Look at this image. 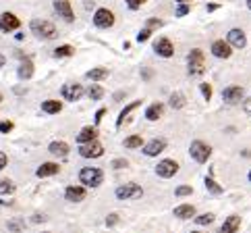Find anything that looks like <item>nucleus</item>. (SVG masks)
Returning <instances> with one entry per match:
<instances>
[{"label":"nucleus","instance_id":"1","mask_svg":"<svg viewBox=\"0 0 251 233\" xmlns=\"http://www.w3.org/2000/svg\"><path fill=\"white\" fill-rule=\"evenodd\" d=\"M29 29L38 40H54L58 35L56 25L52 21H48V19H31Z\"/></svg>","mask_w":251,"mask_h":233},{"label":"nucleus","instance_id":"2","mask_svg":"<svg viewBox=\"0 0 251 233\" xmlns=\"http://www.w3.org/2000/svg\"><path fill=\"white\" fill-rule=\"evenodd\" d=\"M187 73L191 77H201L205 73V55L201 48H191L187 55Z\"/></svg>","mask_w":251,"mask_h":233},{"label":"nucleus","instance_id":"3","mask_svg":"<svg viewBox=\"0 0 251 233\" xmlns=\"http://www.w3.org/2000/svg\"><path fill=\"white\" fill-rule=\"evenodd\" d=\"M79 181L85 187H100L104 181V171L98 167H83L79 171Z\"/></svg>","mask_w":251,"mask_h":233},{"label":"nucleus","instance_id":"4","mask_svg":"<svg viewBox=\"0 0 251 233\" xmlns=\"http://www.w3.org/2000/svg\"><path fill=\"white\" fill-rule=\"evenodd\" d=\"M189 154H191V158L195 160V163L205 165L212 156V146L205 144V142H201V140H193L191 146H189Z\"/></svg>","mask_w":251,"mask_h":233},{"label":"nucleus","instance_id":"5","mask_svg":"<svg viewBox=\"0 0 251 233\" xmlns=\"http://www.w3.org/2000/svg\"><path fill=\"white\" fill-rule=\"evenodd\" d=\"M114 196L119 200H135V198H141L143 196V187L137 185V183H125V185L116 187Z\"/></svg>","mask_w":251,"mask_h":233},{"label":"nucleus","instance_id":"6","mask_svg":"<svg viewBox=\"0 0 251 233\" xmlns=\"http://www.w3.org/2000/svg\"><path fill=\"white\" fill-rule=\"evenodd\" d=\"M94 25L98 29H110L112 25H114V13L110 11V8H96V13H94Z\"/></svg>","mask_w":251,"mask_h":233},{"label":"nucleus","instance_id":"7","mask_svg":"<svg viewBox=\"0 0 251 233\" xmlns=\"http://www.w3.org/2000/svg\"><path fill=\"white\" fill-rule=\"evenodd\" d=\"M104 154V146L98 140H92L87 144H79V156L81 158H100Z\"/></svg>","mask_w":251,"mask_h":233},{"label":"nucleus","instance_id":"8","mask_svg":"<svg viewBox=\"0 0 251 233\" xmlns=\"http://www.w3.org/2000/svg\"><path fill=\"white\" fill-rule=\"evenodd\" d=\"M54 11L65 23H73L75 21V11L71 0H54Z\"/></svg>","mask_w":251,"mask_h":233},{"label":"nucleus","instance_id":"9","mask_svg":"<svg viewBox=\"0 0 251 233\" xmlns=\"http://www.w3.org/2000/svg\"><path fill=\"white\" fill-rule=\"evenodd\" d=\"M178 173V163L173 158H164V160H160L158 167H156V175L158 177H162V179H170V177H175Z\"/></svg>","mask_w":251,"mask_h":233},{"label":"nucleus","instance_id":"10","mask_svg":"<svg viewBox=\"0 0 251 233\" xmlns=\"http://www.w3.org/2000/svg\"><path fill=\"white\" fill-rule=\"evenodd\" d=\"M226 42L230 44V48H237V50H243L247 46V35L243 29H239V28H232L228 29L226 33Z\"/></svg>","mask_w":251,"mask_h":233},{"label":"nucleus","instance_id":"11","mask_svg":"<svg viewBox=\"0 0 251 233\" xmlns=\"http://www.w3.org/2000/svg\"><path fill=\"white\" fill-rule=\"evenodd\" d=\"M60 94H62V98H65V100H69V102H77L79 98L85 94V89H83L81 84H65V86L60 87Z\"/></svg>","mask_w":251,"mask_h":233},{"label":"nucleus","instance_id":"12","mask_svg":"<svg viewBox=\"0 0 251 233\" xmlns=\"http://www.w3.org/2000/svg\"><path fill=\"white\" fill-rule=\"evenodd\" d=\"M243 96H245V92H243V87L241 86H228V87H224L222 89V100L226 102V104H239L241 100H243Z\"/></svg>","mask_w":251,"mask_h":233},{"label":"nucleus","instance_id":"13","mask_svg":"<svg viewBox=\"0 0 251 233\" xmlns=\"http://www.w3.org/2000/svg\"><path fill=\"white\" fill-rule=\"evenodd\" d=\"M210 52L216 58H222V60H226V58L232 57V48H230V44L226 40H214L212 46H210Z\"/></svg>","mask_w":251,"mask_h":233},{"label":"nucleus","instance_id":"14","mask_svg":"<svg viewBox=\"0 0 251 233\" xmlns=\"http://www.w3.org/2000/svg\"><path fill=\"white\" fill-rule=\"evenodd\" d=\"M164 150H166V140L164 138H154V140H150L148 144H143V154L150 156V158L162 154Z\"/></svg>","mask_w":251,"mask_h":233},{"label":"nucleus","instance_id":"15","mask_svg":"<svg viewBox=\"0 0 251 233\" xmlns=\"http://www.w3.org/2000/svg\"><path fill=\"white\" fill-rule=\"evenodd\" d=\"M21 28V21H19V17L13 15V13H2L0 15V31H15V29H19Z\"/></svg>","mask_w":251,"mask_h":233},{"label":"nucleus","instance_id":"16","mask_svg":"<svg viewBox=\"0 0 251 233\" xmlns=\"http://www.w3.org/2000/svg\"><path fill=\"white\" fill-rule=\"evenodd\" d=\"M154 52L162 58H170V57H175V46L168 38H158L154 42Z\"/></svg>","mask_w":251,"mask_h":233},{"label":"nucleus","instance_id":"17","mask_svg":"<svg viewBox=\"0 0 251 233\" xmlns=\"http://www.w3.org/2000/svg\"><path fill=\"white\" fill-rule=\"evenodd\" d=\"M85 196H87V192L83 185H69L65 190V198L69 202H81V200H85Z\"/></svg>","mask_w":251,"mask_h":233},{"label":"nucleus","instance_id":"18","mask_svg":"<svg viewBox=\"0 0 251 233\" xmlns=\"http://www.w3.org/2000/svg\"><path fill=\"white\" fill-rule=\"evenodd\" d=\"M58 173H60L58 163H42V165L38 167V171H35V175H38L40 179H44V177H52V175H58Z\"/></svg>","mask_w":251,"mask_h":233},{"label":"nucleus","instance_id":"19","mask_svg":"<svg viewBox=\"0 0 251 233\" xmlns=\"http://www.w3.org/2000/svg\"><path fill=\"white\" fill-rule=\"evenodd\" d=\"M92 140H98V127L94 125H87V127H83L81 131L77 133V144H87V142H92Z\"/></svg>","mask_w":251,"mask_h":233},{"label":"nucleus","instance_id":"20","mask_svg":"<svg viewBox=\"0 0 251 233\" xmlns=\"http://www.w3.org/2000/svg\"><path fill=\"white\" fill-rule=\"evenodd\" d=\"M239 227H241V217L239 214H230V217L222 223V227H220L218 233H237Z\"/></svg>","mask_w":251,"mask_h":233},{"label":"nucleus","instance_id":"21","mask_svg":"<svg viewBox=\"0 0 251 233\" xmlns=\"http://www.w3.org/2000/svg\"><path fill=\"white\" fill-rule=\"evenodd\" d=\"M69 144L67 142H62V140H54V142H50V146H48V152L50 154H54V156H67L69 154Z\"/></svg>","mask_w":251,"mask_h":233},{"label":"nucleus","instance_id":"22","mask_svg":"<svg viewBox=\"0 0 251 233\" xmlns=\"http://www.w3.org/2000/svg\"><path fill=\"white\" fill-rule=\"evenodd\" d=\"M162 115H164V104L162 102H154L146 109V119L148 121H158Z\"/></svg>","mask_w":251,"mask_h":233},{"label":"nucleus","instance_id":"23","mask_svg":"<svg viewBox=\"0 0 251 233\" xmlns=\"http://www.w3.org/2000/svg\"><path fill=\"white\" fill-rule=\"evenodd\" d=\"M173 214L176 219H193L195 217V206L193 204H181L173 210Z\"/></svg>","mask_w":251,"mask_h":233},{"label":"nucleus","instance_id":"24","mask_svg":"<svg viewBox=\"0 0 251 233\" xmlns=\"http://www.w3.org/2000/svg\"><path fill=\"white\" fill-rule=\"evenodd\" d=\"M108 73H110V71L106 69V67H94V69L87 71L85 77L89 79V82H102V79L108 77Z\"/></svg>","mask_w":251,"mask_h":233},{"label":"nucleus","instance_id":"25","mask_svg":"<svg viewBox=\"0 0 251 233\" xmlns=\"http://www.w3.org/2000/svg\"><path fill=\"white\" fill-rule=\"evenodd\" d=\"M17 75H19V79H23V82H27V79H31V75H33V62H31L29 58L21 60V65H19V71H17Z\"/></svg>","mask_w":251,"mask_h":233},{"label":"nucleus","instance_id":"26","mask_svg":"<svg viewBox=\"0 0 251 233\" xmlns=\"http://www.w3.org/2000/svg\"><path fill=\"white\" fill-rule=\"evenodd\" d=\"M139 106H141V100H135V102H131V104L125 106V109L119 113V119H116V127H121V125L125 123V119H127V116H129L133 111H135V109H139Z\"/></svg>","mask_w":251,"mask_h":233},{"label":"nucleus","instance_id":"27","mask_svg":"<svg viewBox=\"0 0 251 233\" xmlns=\"http://www.w3.org/2000/svg\"><path fill=\"white\" fill-rule=\"evenodd\" d=\"M42 111L46 115H58L62 111V102L60 100H44L42 102Z\"/></svg>","mask_w":251,"mask_h":233},{"label":"nucleus","instance_id":"28","mask_svg":"<svg viewBox=\"0 0 251 233\" xmlns=\"http://www.w3.org/2000/svg\"><path fill=\"white\" fill-rule=\"evenodd\" d=\"M168 104L173 106L175 111H181L183 106L187 104V100H185V96L181 92H173V94H170V98H168Z\"/></svg>","mask_w":251,"mask_h":233},{"label":"nucleus","instance_id":"29","mask_svg":"<svg viewBox=\"0 0 251 233\" xmlns=\"http://www.w3.org/2000/svg\"><path fill=\"white\" fill-rule=\"evenodd\" d=\"M203 185H205V190H208L210 194H214V196H220V194L224 192V187L218 185L214 177H205V179H203Z\"/></svg>","mask_w":251,"mask_h":233},{"label":"nucleus","instance_id":"30","mask_svg":"<svg viewBox=\"0 0 251 233\" xmlns=\"http://www.w3.org/2000/svg\"><path fill=\"white\" fill-rule=\"evenodd\" d=\"M104 87L100 86V84H92L87 87V96H89V100H102L104 98Z\"/></svg>","mask_w":251,"mask_h":233},{"label":"nucleus","instance_id":"31","mask_svg":"<svg viewBox=\"0 0 251 233\" xmlns=\"http://www.w3.org/2000/svg\"><path fill=\"white\" fill-rule=\"evenodd\" d=\"M75 55V48L71 46V44H62V46L54 48V57L56 58H69V57H73Z\"/></svg>","mask_w":251,"mask_h":233},{"label":"nucleus","instance_id":"32","mask_svg":"<svg viewBox=\"0 0 251 233\" xmlns=\"http://www.w3.org/2000/svg\"><path fill=\"white\" fill-rule=\"evenodd\" d=\"M125 148H129V150H135V148H141L143 146V138L141 136H129V138H125Z\"/></svg>","mask_w":251,"mask_h":233},{"label":"nucleus","instance_id":"33","mask_svg":"<svg viewBox=\"0 0 251 233\" xmlns=\"http://www.w3.org/2000/svg\"><path fill=\"white\" fill-rule=\"evenodd\" d=\"M193 219H195L197 225H212L216 217H214L212 212H203V214H200V217H193Z\"/></svg>","mask_w":251,"mask_h":233},{"label":"nucleus","instance_id":"34","mask_svg":"<svg viewBox=\"0 0 251 233\" xmlns=\"http://www.w3.org/2000/svg\"><path fill=\"white\" fill-rule=\"evenodd\" d=\"M8 229H11L13 233H21L25 229V221L23 219H13V221H8Z\"/></svg>","mask_w":251,"mask_h":233},{"label":"nucleus","instance_id":"35","mask_svg":"<svg viewBox=\"0 0 251 233\" xmlns=\"http://www.w3.org/2000/svg\"><path fill=\"white\" fill-rule=\"evenodd\" d=\"M15 192V183L11 179H0V194H13Z\"/></svg>","mask_w":251,"mask_h":233},{"label":"nucleus","instance_id":"36","mask_svg":"<svg viewBox=\"0 0 251 233\" xmlns=\"http://www.w3.org/2000/svg\"><path fill=\"white\" fill-rule=\"evenodd\" d=\"M200 92H201V96H203V100L205 102H210L212 100V94H214V89H212V86L210 84H200Z\"/></svg>","mask_w":251,"mask_h":233},{"label":"nucleus","instance_id":"37","mask_svg":"<svg viewBox=\"0 0 251 233\" xmlns=\"http://www.w3.org/2000/svg\"><path fill=\"white\" fill-rule=\"evenodd\" d=\"M193 194V187L191 185H178L175 190V196L176 198H185V196H191Z\"/></svg>","mask_w":251,"mask_h":233},{"label":"nucleus","instance_id":"38","mask_svg":"<svg viewBox=\"0 0 251 233\" xmlns=\"http://www.w3.org/2000/svg\"><path fill=\"white\" fill-rule=\"evenodd\" d=\"M189 13H191V4L189 2H178L176 11H175L176 17H185V15H189Z\"/></svg>","mask_w":251,"mask_h":233},{"label":"nucleus","instance_id":"39","mask_svg":"<svg viewBox=\"0 0 251 233\" xmlns=\"http://www.w3.org/2000/svg\"><path fill=\"white\" fill-rule=\"evenodd\" d=\"M151 33H154V31H151V29H148V28H143V29H141V31L137 33V38H135V40H137L139 44H143V42H148V40L151 38Z\"/></svg>","mask_w":251,"mask_h":233},{"label":"nucleus","instance_id":"40","mask_svg":"<svg viewBox=\"0 0 251 233\" xmlns=\"http://www.w3.org/2000/svg\"><path fill=\"white\" fill-rule=\"evenodd\" d=\"M127 2V6L131 8V11H139V8L146 4V0H125Z\"/></svg>","mask_w":251,"mask_h":233},{"label":"nucleus","instance_id":"41","mask_svg":"<svg viewBox=\"0 0 251 233\" xmlns=\"http://www.w3.org/2000/svg\"><path fill=\"white\" fill-rule=\"evenodd\" d=\"M162 25H164V23L160 21V19H148V21H146V28H148V29H151V31L158 29V28H162Z\"/></svg>","mask_w":251,"mask_h":233},{"label":"nucleus","instance_id":"42","mask_svg":"<svg viewBox=\"0 0 251 233\" xmlns=\"http://www.w3.org/2000/svg\"><path fill=\"white\" fill-rule=\"evenodd\" d=\"M125 167H129V160H125V158H114L112 160V169H125Z\"/></svg>","mask_w":251,"mask_h":233},{"label":"nucleus","instance_id":"43","mask_svg":"<svg viewBox=\"0 0 251 233\" xmlns=\"http://www.w3.org/2000/svg\"><path fill=\"white\" fill-rule=\"evenodd\" d=\"M13 127H15V125H13L11 121H2V123H0V133H8V131H13Z\"/></svg>","mask_w":251,"mask_h":233},{"label":"nucleus","instance_id":"44","mask_svg":"<svg viewBox=\"0 0 251 233\" xmlns=\"http://www.w3.org/2000/svg\"><path fill=\"white\" fill-rule=\"evenodd\" d=\"M116 223H119V214H116V212L108 214V219H106V225H108V227H114Z\"/></svg>","mask_w":251,"mask_h":233},{"label":"nucleus","instance_id":"45","mask_svg":"<svg viewBox=\"0 0 251 233\" xmlns=\"http://www.w3.org/2000/svg\"><path fill=\"white\" fill-rule=\"evenodd\" d=\"M104 115H106V109H100V111L96 113V121H94V123H96V125H100L102 119H104Z\"/></svg>","mask_w":251,"mask_h":233},{"label":"nucleus","instance_id":"46","mask_svg":"<svg viewBox=\"0 0 251 233\" xmlns=\"http://www.w3.org/2000/svg\"><path fill=\"white\" fill-rule=\"evenodd\" d=\"M6 163H8V158H6V154H4V152H0V171H2V169L6 167Z\"/></svg>","mask_w":251,"mask_h":233},{"label":"nucleus","instance_id":"47","mask_svg":"<svg viewBox=\"0 0 251 233\" xmlns=\"http://www.w3.org/2000/svg\"><path fill=\"white\" fill-rule=\"evenodd\" d=\"M205 8H208V13H214V11H218V8H220V4H216V2H210V4L205 6Z\"/></svg>","mask_w":251,"mask_h":233},{"label":"nucleus","instance_id":"48","mask_svg":"<svg viewBox=\"0 0 251 233\" xmlns=\"http://www.w3.org/2000/svg\"><path fill=\"white\" fill-rule=\"evenodd\" d=\"M44 221H46L44 214H33V223H44Z\"/></svg>","mask_w":251,"mask_h":233},{"label":"nucleus","instance_id":"49","mask_svg":"<svg viewBox=\"0 0 251 233\" xmlns=\"http://www.w3.org/2000/svg\"><path fill=\"white\" fill-rule=\"evenodd\" d=\"M4 62H6V58H4V55H0V69L4 67Z\"/></svg>","mask_w":251,"mask_h":233},{"label":"nucleus","instance_id":"50","mask_svg":"<svg viewBox=\"0 0 251 233\" xmlns=\"http://www.w3.org/2000/svg\"><path fill=\"white\" fill-rule=\"evenodd\" d=\"M245 111H247V113H251V100H247V102H245Z\"/></svg>","mask_w":251,"mask_h":233},{"label":"nucleus","instance_id":"51","mask_svg":"<svg viewBox=\"0 0 251 233\" xmlns=\"http://www.w3.org/2000/svg\"><path fill=\"white\" fill-rule=\"evenodd\" d=\"M245 4H247V8H249V11H251V0H245Z\"/></svg>","mask_w":251,"mask_h":233},{"label":"nucleus","instance_id":"52","mask_svg":"<svg viewBox=\"0 0 251 233\" xmlns=\"http://www.w3.org/2000/svg\"><path fill=\"white\" fill-rule=\"evenodd\" d=\"M175 2H191V0H175Z\"/></svg>","mask_w":251,"mask_h":233},{"label":"nucleus","instance_id":"53","mask_svg":"<svg viewBox=\"0 0 251 233\" xmlns=\"http://www.w3.org/2000/svg\"><path fill=\"white\" fill-rule=\"evenodd\" d=\"M247 179H249V183H251V171H249V175H247Z\"/></svg>","mask_w":251,"mask_h":233},{"label":"nucleus","instance_id":"54","mask_svg":"<svg viewBox=\"0 0 251 233\" xmlns=\"http://www.w3.org/2000/svg\"><path fill=\"white\" fill-rule=\"evenodd\" d=\"M189 233H201V231H189Z\"/></svg>","mask_w":251,"mask_h":233},{"label":"nucleus","instance_id":"55","mask_svg":"<svg viewBox=\"0 0 251 233\" xmlns=\"http://www.w3.org/2000/svg\"><path fill=\"white\" fill-rule=\"evenodd\" d=\"M0 102H2V94H0Z\"/></svg>","mask_w":251,"mask_h":233},{"label":"nucleus","instance_id":"56","mask_svg":"<svg viewBox=\"0 0 251 233\" xmlns=\"http://www.w3.org/2000/svg\"><path fill=\"white\" fill-rule=\"evenodd\" d=\"M44 233H50V231H44Z\"/></svg>","mask_w":251,"mask_h":233}]
</instances>
